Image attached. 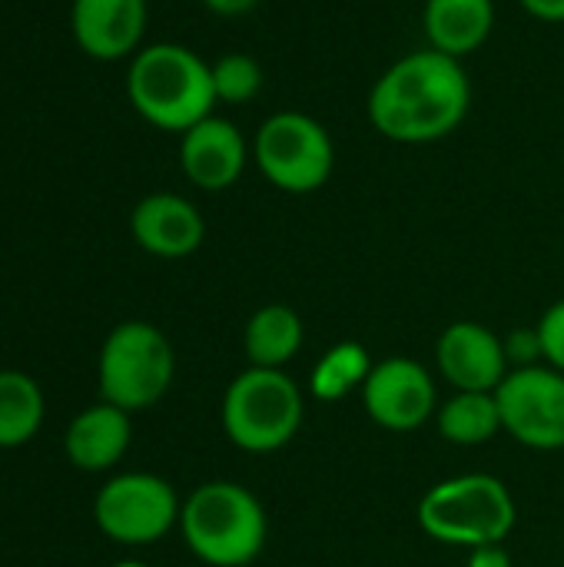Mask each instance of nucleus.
<instances>
[{
  "mask_svg": "<svg viewBox=\"0 0 564 567\" xmlns=\"http://www.w3.org/2000/svg\"><path fill=\"white\" fill-rule=\"evenodd\" d=\"M472 110L465 60L432 47L392 60L372 83L366 116L379 136L402 146L449 140Z\"/></svg>",
  "mask_w": 564,
  "mask_h": 567,
  "instance_id": "1",
  "label": "nucleus"
},
{
  "mask_svg": "<svg viewBox=\"0 0 564 567\" xmlns=\"http://www.w3.org/2000/svg\"><path fill=\"white\" fill-rule=\"evenodd\" d=\"M130 106L163 133H186L216 106L213 66L183 43H146L126 66Z\"/></svg>",
  "mask_w": 564,
  "mask_h": 567,
  "instance_id": "2",
  "label": "nucleus"
},
{
  "mask_svg": "<svg viewBox=\"0 0 564 567\" xmlns=\"http://www.w3.org/2000/svg\"><path fill=\"white\" fill-rule=\"evenodd\" d=\"M180 532L203 565L246 567L266 548L269 518L249 488L236 482H206L183 502Z\"/></svg>",
  "mask_w": 564,
  "mask_h": 567,
  "instance_id": "3",
  "label": "nucleus"
},
{
  "mask_svg": "<svg viewBox=\"0 0 564 567\" xmlns=\"http://www.w3.org/2000/svg\"><path fill=\"white\" fill-rule=\"evenodd\" d=\"M416 522L432 542L475 551L502 545L519 522V508L502 478L469 472L432 485L416 508Z\"/></svg>",
  "mask_w": 564,
  "mask_h": 567,
  "instance_id": "4",
  "label": "nucleus"
},
{
  "mask_svg": "<svg viewBox=\"0 0 564 567\" xmlns=\"http://www.w3.org/2000/svg\"><path fill=\"white\" fill-rule=\"evenodd\" d=\"M302 415V389L286 375V369L249 365L223 395V432L249 455H273L286 449L299 435Z\"/></svg>",
  "mask_w": 564,
  "mask_h": 567,
  "instance_id": "5",
  "label": "nucleus"
},
{
  "mask_svg": "<svg viewBox=\"0 0 564 567\" xmlns=\"http://www.w3.org/2000/svg\"><path fill=\"white\" fill-rule=\"evenodd\" d=\"M176 355L170 339L153 322H120L103 339L96 359V382L103 402L123 412H146L153 409L173 385Z\"/></svg>",
  "mask_w": 564,
  "mask_h": 567,
  "instance_id": "6",
  "label": "nucleus"
},
{
  "mask_svg": "<svg viewBox=\"0 0 564 567\" xmlns=\"http://www.w3.org/2000/svg\"><path fill=\"white\" fill-rule=\"evenodd\" d=\"M253 163L269 186L289 196L319 193L336 169V143L322 120L302 110L269 113L253 136Z\"/></svg>",
  "mask_w": 564,
  "mask_h": 567,
  "instance_id": "7",
  "label": "nucleus"
},
{
  "mask_svg": "<svg viewBox=\"0 0 564 567\" xmlns=\"http://www.w3.org/2000/svg\"><path fill=\"white\" fill-rule=\"evenodd\" d=\"M183 502L173 485L150 472H123L110 478L93 498L96 528L126 548H146L180 525Z\"/></svg>",
  "mask_w": 564,
  "mask_h": 567,
  "instance_id": "8",
  "label": "nucleus"
},
{
  "mask_svg": "<svg viewBox=\"0 0 564 567\" xmlns=\"http://www.w3.org/2000/svg\"><path fill=\"white\" fill-rule=\"evenodd\" d=\"M502 432L535 452L564 449V375L552 365H519L495 389Z\"/></svg>",
  "mask_w": 564,
  "mask_h": 567,
  "instance_id": "9",
  "label": "nucleus"
},
{
  "mask_svg": "<svg viewBox=\"0 0 564 567\" xmlns=\"http://www.w3.org/2000/svg\"><path fill=\"white\" fill-rule=\"evenodd\" d=\"M366 415L386 432H416L439 412V395L429 369L409 355H389L372 365L362 385Z\"/></svg>",
  "mask_w": 564,
  "mask_h": 567,
  "instance_id": "10",
  "label": "nucleus"
},
{
  "mask_svg": "<svg viewBox=\"0 0 564 567\" xmlns=\"http://www.w3.org/2000/svg\"><path fill=\"white\" fill-rule=\"evenodd\" d=\"M249 159H253V143L226 116L209 113L206 120H199L180 136V169L203 193H223L236 186Z\"/></svg>",
  "mask_w": 564,
  "mask_h": 567,
  "instance_id": "11",
  "label": "nucleus"
},
{
  "mask_svg": "<svg viewBox=\"0 0 564 567\" xmlns=\"http://www.w3.org/2000/svg\"><path fill=\"white\" fill-rule=\"evenodd\" d=\"M435 365L455 392H495L509 375V349L489 326L462 319L439 336Z\"/></svg>",
  "mask_w": 564,
  "mask_h": 567,
  "instance_id": "12",
  "label": "nucleus"
},
{
  "mask_svg": "<svg viewBox=\"0 0 564 567\" xmlns=\"http://www.w3.org/2000/svg\"><path fill=\"white\" fill-rule=\"evenodd\" d=\"M150 7L146 0H73L70 30L76 47L103 63L130 60L143 50Z\"/></svg>",
  "mask_w": 564,
  "mask_h": 567,
  "instance_id": "13",
  "label": "nucleus"
},
{
  "mask_svg": "<svg viewBox=\"0 0 564 567\" xmlns=\"http://www.w3.org/2000/svg\"><path fill=\"white\" fill-rule=\"evenodd\" d=\"M136 246L156 259H186L206 239V219L196 203L176 193H150L130 213Z\"/></svg>",
  "mask_w": 564,
  "mask_h": 567,
  "instance_id": "14",
  "label": "nucleus"
},
{
  "mask_svg": "<svg viewBox=\"0 0 564 567\" xmlns=\"http://www.w3.org/2000/svg\"><path fill=\"white\" fill-rule=\"evenodd\" d=\"M130 439H133L130 412L110 402H100V405L83 409L70 422L63 435V452L70 465H76L80 472H106L126 455Z\"/></svg>",
  "mask_w": 564,
  "mask_h": 567,
  "instance_id": "15",
  "label": "nucleus"
},
{
  "mask_svg": "<svg viewBox=\"0 0 564 567\" xmlns=\"http://www.w3.org/2000/svg\"><path fill=\"white\" fill-rule=\"evenodd\" d=\"M422 30L432 50L465 60L489 43L495 30V0H425Z\"/></svg>",
  "mask_w": 564,
  "mask_h": 567,
  "instance_id": "16",
  "label": "nucleus"
},
{
  "mask_svg": "<svg viewBox=\"0 0 564 567\" xmlns=\"http://www.w3.org/2000/svg\"><path fill=\"white\" fill-rule=\"evenodd\" d=\"M302 339H306L302 319L286 302L259 306L243 329V349L249 365L256 369H286L299 355Z\"/></svg>",
  "mask_w": 564,
  "mask_h": 567,
  "instance_id": "17",
  "label": "nucleus"
},
{
  "mask_svg": "<svg viewBox=\"0 0 564 567\" xmlns=\"http://www.w3.org/2000/svg\"><path fill=\"white\" fill-rule=\"evenodd\" d=\"M439 435L452 445L475 449L502 435V412L495 392H455L435 412Z\"/></svg>",
  "mask_w": 564,
  "mask_h": 567,
  "instance_id": "18",
  "label": "nucleus"
},
{
  "mask_svg": "<svg viewBox=\"0 0 564 567\" xmlns=\"http://www.w3.org/2000/svg\"><path fill=\"white\" fill-rule=\"evenodd\" d=\"M43 392L40 385L17 369L0 372V449L27 445L43 425Z\"/></svg>",
  "mask_w": 564,
  "mask_h": 567,
  "instance_id": "19",
  "label": "nucleus"
},
{
  "mask_svg": "<svg viewBox=\"0 0 564 567\" xmlns=\"http://www.w3.org/2000/svg\"><path fill=\"white\" fill-rule=\"evenodd\" d=\"M372 355L359 342H339L332 346L309 375V392L319 402H342L352 392H362L369 372H372Z\"/></svg>",
  "mask_w": 564,
  "mask_h": 567,
  "instance_id": "20",
  "label": "nucleus"
},
{
  "mask_svg": "<svg viewBox=\"0 0 564 567\" xmlns=\"http://www.w3.org/2000/svg\"><path fill=\"white\" fill-rule=\"evenodd\" d=\"M209 66H213L216 103L243 106V103H253L263 93V86H266V70H263V63L253 53L233 50V53L216 56Z\"/></svg>",
  "mask_w": 564,
  "mask_h": 567,
  "instance_id": "21",
  "label": "nucleus"
},
{
  "mask_svg": "<svg viewBox=\"0 0 564 567\" xmlns=\"http://www.w3.org/2000/svg\"><path fill=\"white\" fill-rule=\"evenodd\" d=\"M539 346H542V359L545 365L558 369L564 375V299L552 302L545 309V316L539 319Z\"/></svg>",
  "mask_w": 564,
  "mask_h": 567,
  "instance_id": "22",
  "label": "nucleus"
},
{
  "mask_svg": "<svg viewBox=\"0 0 564 567\" xmlns=\"http://www.w3.org/2000/svg\"><path fill=\"white\" fill-rule=\"evenodd\" d=\"M522 10L542 23H564V0H519Z\"/></svg>",
  "mask_w": 564,
  "mask_h": 567,
  "instance_id": "23",
  "label": "nucleus"
},
{
  "mask_svg": "<svg viewBox=\"0 0 564 567\" xmlns=\"http://www.w3.org/2000/svg\"><path fill=\"white\" fill-rule=\"evenodd\" d=\"M469 567H512V555L502 545H485L469 551Z\"/></svg>",
  "mask_w": 564,
  "mask_h": 567,
  "instance_id": "24",
  "label": "nucleus"
},
{
  "mask_svg": "<svg viewBox=\"0 0 564 567\" xmlns=\"http://www.w3.org/2000/svg\"><path fill=\"white\" fill-rule=\"evenodd\" d=\"M209 13L216 17H246L249 10H256L263 0H199Z\"/></svg>",
  "mask_w": 564,
  "mask_h": 567,
  "instance_id": "25",
  "label": "nucleus"
},
{
  "mask_svg": "<svg viewBox=\"0 0 564 567\" xmlns=\"http://www.w3.org/2000/svg\"><path fill=\"white\" fill-rule=\"evenodd\" d=\"M110 567H150V565H143V561H116V565H110Z\"/></svg>",
  "mask_w": 564,
  "mask_h": 567,
  "instance_id": "26",
  "label": "nucleus"
},
{
  "mask_svg": "<svg viewBox=\"0 0 564 567\" xmlns=\"http://www.w3.org/2000/svg\"><path fill=\"white\" fill-rule=\"evenodd\" d=\"M562 166H564V156H562Z\"/></svg>",
  "mask_w": 564,
  "mask_h": 567,
  "instance_id": "27",
  "label": "nucleus"
}]
</instances>
